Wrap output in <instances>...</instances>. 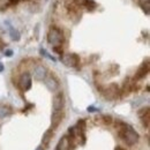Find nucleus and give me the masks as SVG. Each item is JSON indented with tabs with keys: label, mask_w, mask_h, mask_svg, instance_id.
<instances>
[{
	"label": "nucleus",
	"mask_w": 150,
	"mask_h": 150,
	"mask_svg": "<svg viewBox=\"0 0 150 150\" xmlns=\"http://www.w3.org/2000/svg\"><path fill=\"white\" fill-rule=\"evenodd\" d=\"M118 135L119 137L126 142V144L128 146H134L135 143H137L140 136L139 133L135 131L132 126L125 122H118Z\"/></svg>",
	"instance_id": "1"
},
{
	"label": "nucleus",
	"mask_w": 150,
	"mask_h": 150,
	"mask_svg": "<svg viewBox=\"0 0 150 150\" xmlns=\"http://www.w3.org/2000/svg\"><path fill=\"white\" fill-rule=\"evenodd\" d=\"M65 40L64 37V34H62V30H60L59 28L53 27L50 29L49 34H47V42L51 44V45H61Z\"/></svg>",
	"instance_id": "2"
},
{
	"label": "nucleus",
	"mask_w": 150,
	"mask_h": 150,
	"mask_svg": "<svg viewBox=\"0 0 150 150\" xmlns=\"http://www.w3.org/2000/svg\"><path fill=\"white\" fill-rule=\"evenodd\" d=\"M102 94L104 95V97L106 99H114V98H117L120 95V89H119V87L115 83H111L108 88L103 89Z\"/></svg>",
	"instance_id": "3"
},
{
	"label": "nucleus",
	"mask_w": 150,
	"mask_h": 150,
	"mask_svg": "<svg viewBox=\"0 0 150 150\" xmlns=\"http://www.w3.org/2000/svg\"><path fill=\"white\" fill-rule=\"evenodd\" d=\"M61 60L67 67H77L80 64V57L76 53H68V54L61 56Z\"/></svg>",
	"instance_id": "4"
},
{
	"label": "nucleus",
	"mask_w": 150,
	"mask_h": 150,
	"mask_svg": "<svg viewBox=\"0 0 150 150\" xmlns=\"http://www.w3.org/2000/svg\"><path fill=\"white\" fill-rule=\"evenodd\" d=\"M75 144L74 140H72L69 136H64L57 144V150H74Z\"/></svg>",
	"instance_id": "5"
},
{
	"label": "nucleus",
	"mask_w": 150,
	"mask_h": 150,
	"mask_svg": "<svg viewBox=\"0 0 150 150\" xmlns=\"http://www.w3.org/2000/svg\"><path fill=\"white\" fill-rule=\"evenodd\" d=\"M19 84H20V88L24 91H28L30 88H31V84H33V79H31V75L29 73H23L21 75L20 77V81H19Z\"/></svg>",
	"instance_id": "6"
},
{
	"label": "nucleus",
	"mask_w": 150,
	"mask_h": 150,
	"mask_svg": "<svg viewBox=\"0 0 150 150\" xmlns=\"http://www.w3.org/2000/svg\"><path fill=\"white\" fill-rule=\"evenodd\" d=\"M149 73V61H148V59L146 60V62H143L140 67H139V69L136 71V73H135V76H134V80H142V79H144L147 75Z\"/></svg>",
	"instance_id": "7"
},
{
	"label": "nucleus",
	"mask_w": 150,
	"mask_h": 150,
	"mask_svg": "<svg viewBox=\"0 0 150 150\" xmlns=\"http://www.w3.org/2000/svg\"><path fill=\"white\" fill-rule=\"evenodd\" d=\"M44 82H45V86L49 90L51 91H57L59 89V81L57 80L53 75H46L45 79H44Z\"/></svg>",
	"instance_id": "8"
},
{
	"label": "nucleus",
	"mask_w": 150,
	"mask_h": 150,
	"mask_svg": "<svg viewBox=\"0 0 150 150\" xmlns=\"http://www.w3.org/2000/svg\"><path fill=\"white\" fill-rule=\"evenodd\" d=\"M65 105V96L62 93H58L53 97V110L54 111H62Z\"/></svg>",
	"instance_id": "9"
},
{
	"label": "nucleus",
	"mask_w": 150,
	"mask_h": 150,
	"mask_svg": "<svg viewBox=\"0 0 150 150\" xmlns=\"http://www.w3.org/2000/svg\"><path fill=\"white\" fill-rule=\"evenodd\" d=\"M62 119H64V113L62 111H54V112L52 113V117H51V128L52 129H56L59 127V125L61 124V121H62Z\"/></svg>",
	"instance_id": "10"
},
{
	"label": "nucleus",
	"mask_w": 150,
	"mask_h": 150,
	"mask_svg": "<svg viewBox=\"0 0 150 150\" xmlns=\"http://www.w3.org/2000/svg\"><path fill=\"white\" fill-rule=\"evenodd\" d=\"M46 75H47V71H46V68H45L44 66L39 65L37 67H35V69H34V77H35L36 80L43 81Z\"/></svg>",
	"instance_id": "11"
},
{
	"label": "nucleus",
	"mask_w": 150,
	"mask_h": 150,
	"mask_svg": "<svg viewBox=\"0 0 150 150\" xmlns=\"http://www.w3.org/2000/svg\"><path fill=\"white\" fill-rule=\"evenodd\" d=\"M53 135H54V133H53V129H52V128H51V129H47V131L45 132L44 135H43V137H42V143H43V146L47 147V146L50 144L51 140L53 139Z\"/></svg>",
	"instance_id": "12"
},
{
	"label": "nucleus",
	"mask_w": 150,
	"mask_h": 150,
	"mask_svg": "<svg viewBox=\"0 0 150 150\" xmlns=\"http://www.w3.org/2000/svg\"><path fill=\"white\" fill-rule=\"evenodd\" d=\"M12 114V109L6 105H0V120Z\"/></svg>",
	"instance_id": "13"
},
{
	"label": "nucleus",
	"mask_w": 150,
	"mask_h": 150,
	"mask_svg": "<svg viewBox=\"0 0 150 150\" xmlns=\"http://www.w3.org/2000/svg\"><path fill=\"white\" fill-rule=\"evenodd\" d=\"M83 6H86V7H87V9L91 12V11L96 9L97 4L95 2L94 0H83Z\"/></svg>",
	"instance_id": "14"
},
{
	"label": "nucleus",
	"mask_w": 150,
	"mask_h": 150,
	"mask_svg": "<svg viewBox=\"0 0 150 150\" xmlns=\"http://www.w3.org/2000/svg\"><path fill=\"white\" fill-rule=\"evenodd\" d=\"M140 118H141V120H142L143 126H144L146 128H149V124H150V114L149 113H146L144 115H142V117H140Z\"/></svg>",
	"instance_id": "15"
},
{
	"label": "nucleus",
	"mask_w": 150,
	"mask_h": 150,
	"mask_svg": "<svg viewBox=\"0 0 150 150\" xmlns=\"http://www.w3.org/2000/svg\"><path fill=\"white\" fill-rule=\"evenodd\" d=\"M102 119H103V122H104L105 125H110V124H112V121H113L112 117H111L110 114H104V115H102Z\"/></svg>",
	"instance_id": "16"
},
{
	"label": "nucleus",
	"mask_w": 150,
	"mask_h": 150,
	"mask_svg": "<svg viewBox=\"0 0 150 150\" xmlns=\"http://www.w3.org/2000/svg\"><path fill=\"white\" fill-rule=\"evenodd\" d=\"M11 37L13 40H19L20 39V34L18 30H14L13 28H11Z\"/></svg>",
	"instance_id": "17"
},
{
	"label": "nucleus",
	"mask_w": 150,
	"mask_h": 150,
	"mask_svg": "<svg viewBox=\"0 0 150 150\" xmlns=\"http://www.w3.org/2000/svg\"><path fill=\"white\" fill-rule=\"evenodd\" d=\"M149 8H150V5H149V0H146V1H143L142 2V9L144 11V13L147 14V15H149Z\"/></svg>",
	"instance_id": "18"
},
{
	"label": "nucleus",
	"mask_w": 150,
	"mask_h": 150,
	"mask_svg": "<svg viewBox=\"0 0 150 150\" xmlns=\"http://www.w3.org/2000/svg\"><path fill=\"white\" fill-rule=\"evenodd\" d=\"M53 51H54L56 53H58L60 57L64 54V50H62V46H61V45H54V46H53Z\"/></svg>",
	"instance_id": "19"
},
{
	"label": "nucleus",
	"mask_w": 150,
	"mask_h": 150,
	"mask_svg": "<svg viewBox=\"0 0 150 150\" xmlns=\"http://www.w3.org/2000/svg\"><path fill=\"white\" fill-rule=\"evenodd\" d=\"M40 54H42V56H44V57H46V58H49V59H51L52 61H56V59H54L53 57H51L47 52H46V51H45V50H43V49L40 50Z\"/></svg>",
	"instance_id": "20"
},
{
	"label": "nucleus",
	"mask_w": 150,
	"mask_h": 150,
	"mask_svg": "<svg viewBox=\"0 0 150 150\" xmlns=\"http://www.w3.org/2000/svg\"><path fill=\"white\" fill-rule=\"evenodd\" d=\"M9 1L8 0H0V9H5L8 6Z\"/></svg>",
	"instance_id": "21"
},
{
	"label": "nucleus",
	"mask_w": 150,
	"mask_h": 150,
	"mask_svg": "<svg viewBox=\"0 0 150 150\" xmlns=\"http://www.w3.org/2000/svg\"><path fill=\"white\" fill-rule=\"evenodd\" d=\"M146 113H149V108H148V106L144 108V109H141V111H139V115L142 117V115H144Z\"/></svg>",
	"instance_id": "22"
},
{
	"label": "nucleus",
	"mask_w": 150,
	"mask_h": 150,
	"mask_svg": "<svg viewBox=\"0 0 150 150\" xmlns=\"http://www.w3.org/2000/svg\"><path fill=\"white\" fill-rule=\"evenodd\" d=\"M5 56H7V57H12V56H13V51H12V50H7V51L5 52Z\"/></svg>",
	"instance_id": "23"
},
{
	"label": "nucleus",
	"mask_w": 150,
	"mask_h": 150,
	"mask_svg": "<svg viewBox=\"0 0 150 150\" xmlns=\"http://www.w3.org/2000/svg\"><path fill=\"white\" fill-rule=\"evenodd\" d=\"M88 111H89V112H94V111H96V109L93 108V106H89V108H88Z\"/></svg>",
	"instance_id": "24"
},
{
	"label": "nucleus",
	"mask_w": 150,
	"mask_h": 150,
	"mask_svg": "<svg viewBox=\"0 0 150 150\" xmlns=\"http://www.w3.org/2000/svg\"><path fill=\"white\" fill-rule=\"evenodd\" d=\"M114 150H126L125 148H122V147H120V146H118V147H115V149Z\"/></svg>",
	"instance_id": "25"
},
{
	"label": "nucleus",
	"mask_w": 150,
	"mask_h": 150,
	"mask_svg": "<svg viewBox=\"0 0 150 150\" xmlns=\"http://www.w3.org/2000/svg\"><path fill=\"white\" fill-rule=\"evenodd\" d=\"M2 71H4V65L0 62V72H2Z\"/></svg>",
	"instance_id": "26"
},
{
	"label": "nucleus",
	"mask_w": 150,
	"mask_h": 150,
	"mask_svg": "<svg viewBox=\"0 0 150 150\" xmlns=\"http://www.w3.org/2000/svg\"><path fill=\"white\" fill-rule=\"evenodd\" d=\"M35 150H44V149H43V147H37Z\"/></svg>",
	"instance_id": "27"
}]
</instances>
